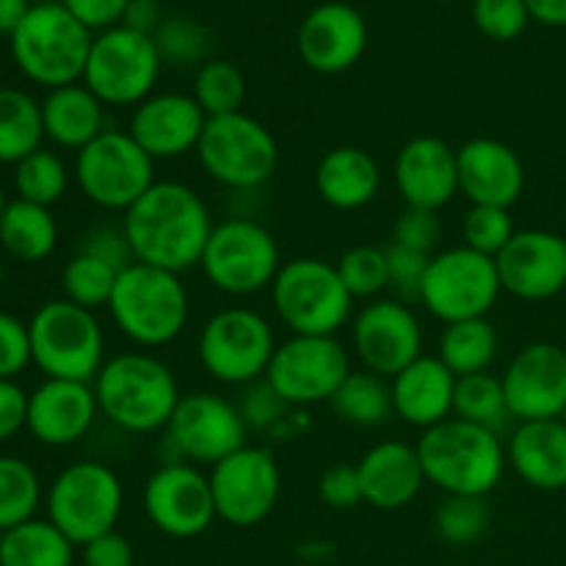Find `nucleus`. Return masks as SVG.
<instances>
[{"mask_svg": "<svg viewBox=\"0 0 566 566\" xmlns=\"http://www.w3.org/2000/svg\"><path fill=\"white\" fill-rule=\"evenodd\" d=\"M136 263L182 271L199 265L213 232V216L205 199L186 182L158 180L122 221Z\"/></svg>", "mask_w": 566, "mask_h": 566, "instance_id": "1", "label": "nucleus"}, {"mask_svg": "<svg viewBox=\"0 0 566 566\" xmlns=\"http://www.w3.org/2000/svg\"><path fill=\"white\" fill-rule=\"evenodd\" d=\"M92 387L99 412L127 434L164 431L182 398L169 365L147 352L105 359Z\"/></svg>", "mask_w": 566, "mask_h": 566, "instance_id": "2", "label": "nucleus"}, {"mask_svg": "<svg viewBox=\"0 0 566 566\" xmlns=\"http://www.w3.org/2000/svg\"><path fill=\"white\" fill-rule=\"evenodd\" d=\"M418 457L429 484L446 495L486 497L506 473V442L497 431L448 418L420 434Z\"/></svg>", "mask_w": 566, "mask_h": 566, "instance_id": "3", "label": "nucleus"}, {"mask_svg": "<svg viewBox=\"0 0 566 566\" xmlns=\"http://www.w3.org/2000/svg\"><path fill=\"white\" fill-rule=\"evenodd\" d=\"M108 313L116 329L138 348H164L186 329L191 302L180 274L133 263L116 280Z\"/></svg>", "mask_w": 566, "mask_h": 566, "instance_id": "4", "label": "nucleus"}, {"mask_svg": "<svg viewBox=\"0 0 566 566\" xmlns=\"http://www.w3.org/2000/svg\"><path fill=\"white\" fill-rule=\"evenodd\" d=\"M92 42V31L61 3L31 6L25 20L9 39L17 70L28 81L48 88L83 81Z\"/></svg>", "mask_w": 566, "mask_h": 566, "instance_id": "5", "label": "nucleus"}, {"mask_svg": "<svg viewBox=\"0 0 566 566\" xmlns=\"http://www.w3.org/2000/svg\"><path fill=\"white\" fill-rule=\"evenodd\" d=\"M28 332L33 365L48 379L94 381L105 365V335L97 315L70 298L44 302Z\"/></svg>", "mask_w": 566, "mask_h": 566, "instance_id": "6", "label": "nucleus"}, {"mask_svg": "<svg viewBox=\"0 0 566 566\" xmlns=\"http://www.w3.org/2000/svg\"><path fill=\"white\" fill-rule=\"evenodd\" d=\"M271 304L291 335H332L352 321L354 296L343 285L337 265L318 258H296L282 263Z\"/></svg>", "mask_w": 566, "mask_h": 566, "instance_id": "7", "label": "nucleus"}, {"mask_svg": "<svg viewBox=\"0 0 566 566\" xmlns=\"http://www.w3.org/2000/svg\"><path fill=\"white\" fill-rule=\"evenodd\" d=\"M197 158L205 175L232 191L265 186L280 166V144L274 133L254 116H210L199 138Z\"/></svg>", "mask_w": 566, "mask_h": 566, "instance_id": "8", "label": "nucleus"}, {"mask_svg": "<svg viewBox=\"0 0 566 566\" xmlns=\"http://www.w3.org/2000/svg\"><path fill=\"white\" fill-rule=\"evenodd\" d=\"M125 506V486L103 462H75L61 470L48 490V520L75 547L116 531Z\"/></svg>", "mask_w": 566, "mask_h": 566, "instance_id": "9", "label": "nucleus"}, {"mask_svg": "<svg viewBox=\"0 0 566 566\" xmlns=\"http://www.w3.org/2000/svg\"><path fill=\"white\" fill-rule=\"evenodd\" d=\"M202 274L227 296H254L274 285L282 269L276 238L252 219L219 221L205 243Z\"/></svg>", "mask_w": 566, "mask_h": 566, "instance_id": "10", "label": "nucleus"}, {"mask_svg": "<svg viewBox=\"0 0 566 566\" xmlns=\"http://www.w3.org/2000/svg\"><path fill=\"white\" fill-rule=\"evenodd\" d=\"M503 293L495 258L462 247L431 254L420 285L418 302L431 318L442 324H459L470 318H486Z\"/></svg>", "mask_w": 566, "mask_h": 566, "instance_id": "11", "label": "nucleus"}, {"mask_svg": "<svg viewBox=\"0 0 566 566\" xmlns=\"http://www.w3.org/2000/svg\"><path fill=\"white\" fill-rule=\"evenodd\" d=\"M160 66L164 61L153 36L116 25L94 36L81 83L103 105L136 108L155 94Z\"/></svg>", "mask_w": 566, "mask_h": 566, "instance_id": "12", "label": "nucleus"}, {"mask_svg": "<svg viewBox=\"0 0 566 566\" xmlns=\"http://www.w3.org/2000/svg\"><path fill=\"white\" fill-rule=\"evenodd\" d=\"M75 182L103 210L127 213L155 186V160L127 130H105L75 155Z\"/></svg>", "mask_w": 566, "mask_h": 566, "instance_id": "13", "label": "nucleus"}, {"mask_svg": "<svg viewBox=\"0 0 566 566\" xmlns=\"http://www.w3.org/2000/svg\"><path fill=\"white\" fill-rule=\"evenodd\" d=\"M274 352V329L249 307H227L210 315L197 343L199 363L221 385L247 387L263 379Z\"/></svg>", "mask_w": 566, "mask_h": 566, "instance_id": "14", "label": "nucleus"}, {"mask_svg": "<svg viewBox=\"0 0 566 566\" xmlns=\"http://www.w3.org/2000/svg\"><path fill=\"white\" fill-rule=\"evenodd\" d=\"M348 374L352 357L337 337L291 335L285 343H276L265 381L287 407H313L332 401Z\"/></svg>", "mask_w": 566, "mask_h": 566, "instance_id": "15", "label": "nucleus"}, {"mask_svg": "<svg viewBox=\"0 0 566 566\" xmlns=\"http://www.w3.org/2000/svg\"><path fill=\"white\" fill-rule=\"evenodd\" d=\"M166 446L175 451L171 462L219 464L230 453L247 446L249 426L238 403L227 401L219 392H188L180 398L169 426Z\"/></svg>", "mask_w": 566, "mask_h": 566, "instance_id": "16", "label": "nucleus"}, {"mask_svg": "<svg viewBox=\"0 0 566 566\" xmlns=\"http://www.w3.org/2000/svg\"><path fill=\"white\" fill-rule=\"evenodd\" d=\"M216 517L235 528L260 525L276 509L282 492V470L269 448L243 446L213 464L208 473Z\"/></svg>", "mask_w": 566, "mask_h": 566, "instance_id": "17", "label": "nucleus"}, {"mask_svg": "<svg viewBox=\"0 0 566 566\" xmlns=\"http://www.w3.org/2000/svg\"><path fill=\"white\" fill-rule=\"evenodd\" d=\"M142 506L149 523L171 539L202 536L216 520L210 479L191 462H164L147 479Z\"/></svg>", "mask_w": 566, "mask_h": 566, "instance_id": "18", "label": "nucleus"}, {"mask_svg": "<svg viewBox=\"0 0 566 566\" xmlns=\"http://www.w3.org/2000/svg\"><path fill=\"white\" fill-rule=\"evenodd\" d=\"M352 346L365 370L392 379L423 354V326L398 298H374L354 315Z\"/></svg>", "mask_w": 566, "mask_h": 566, "instance_id": "19", "label": "nucleus"}, {"mask_svg": "<svg viewBox=\"0 0 566 566\" xmlns=\"http://www.w3.org/2000/svg\"><path fill=\"white\" fill-rule=\"evenodd\" d=\"M501 379L517 423L558 420L566 412V352L556 343L523 346Z\"/></svg>", "mask_w": 566, "mask_h": 566, "instance_id": "20", "label": "nucleus"}, {"mask_svg": "<svg viewBox=\"0 0 566 566\" xmlns=\"http://www.w3.org/2000/svg\"><path fill=\"white\" fill-rule=\"evenodd\" d=\"M296 50L307 70L318 75H340L368 50V22L352 3H321L307 11L298 25Z\"/></svg>", "mask_w": 566, "mask_h": 566, "instance_id": "21", "label": "nucleus"}, {"mask_svg": "<svg viewBox=\"0 0 566 566\" xmlns=\"http://www.w3.org/2000/svg\"><path fill=\"white\" fill-rule=\"evenodd\" d=\"M495 265L503 291L523 302H547L566 287V238L547 230H517Z\"/></svg>", "mask_w": 566, "mask_h": 566, "instance_id": "22", "label": "nucleus"}, {"mask_svg": "<svg viewBox=\"0 0 566 566\" xmlns=\"http://www.w3.org/2000/svg\"><path fill=\"white\" fill-rule=\"evenodd\" d=\"M208 114L191 94L160 92L133 108L127 133L153 160L182 158L197 153Z\"/></svg>", "mask_w": 566, "mask_h": 566, "instance_id": "23", "label": "nucleus"}, {"mask_svg": "<svg viewBox=\"0 0 566 566\" xmlns=\"http://www.w3.org/2000/svg\"><path fill=\"white\" fill-rule=\"evenodd\" d=\"M392 177L407 208H426L440 213L459 193L457 149L440 136L409 138L396 155Z\"/></svg>", "mask_w": 566, "mask_h": 566, "instance_id": "24", "label": "nucleus"}, {"mask_svg": "<svg viewBox=\"0 0 566 566\" xmlns=\"http://www.w3.org/2000/svg\"><path fill=\"white\" fill-rule=\"evenodd\" d=\"M97 396L92 381L44 379L28 396V426L33 440L48 448L75 446L97 420Z\"/></svg>", "mask_w": 566, "mask_h": 566, "instance_id": "25", "label": "nucleus"}, {"mask_svg": "<svg viewBox=\"0 0 566 566\" xmlns=\"http://www.w3.org/2000/svg\"><path fill=\"white\" fill-rule=\"evenodd\" d=\"M459 193L470 205L509 208L523 197L525 166L520 155L497 138H470L457 149Z\"/></svg>", "mask_w": 566, "mask_h": 566, "instance_id": "26", "label": "nucleus"}, {"mask_svg": "<svg viewBox=\"0 0 566 566\" xmlns=\"http://www.w3.org/2000/svg\"><path fill=\"white\" fill-rule=\"evenodd\" d=\"M357 473L365 503L381 512L409 506L420 495L423 484H429L418 448L403 440L376 442L357 462Z\"/></svg>", "mask_w": 566, "mask_h": 566, "instance_id": "27", "label": "nucleus"}, {"mask_svg": "<svg viewBox=\"0 0 566 566\" xmlns=\"http://www.w3.org/2000/svg\"><path fill=\"white\" fill-rule=\"evenodd\" d=\"M392 412L412 429H431L453 418V390L457 376L446 368L440 357L420 354L401 374L390 379Z\"/></svg>", "mask_w": 566, "mask_h": 566, "instance_id": "28", "label": "nucleus"}, {"mask_svg": "<svg viewBox=\"0 0 566 566\" xmlns=\"http://www.w3.org/2000/svg\"><path fill=\"white\" fill-rule=\"evenodd\" d=\"M506 459L514 473L542 492L566 490V426L564 420L517 423L506 442Z\"/></svg>", "mask_w": 566, "mask_h": 566, "instance_id": "29", "label": "nucleus"}, {"mask_svg": "<svg viewBox=\"0 0 566 566\" xmlns=\"http://www.w3.org/2000/svg\"><path fill=\"white\" fill-rule=\"evenodd\" d=\"M381 169L363 147H335L315 166V191L335 210H363L379 197Z\"/></svg>", "mask_w": 566, "mask_h": 566, "instance_id": "30", "label": "nucleus"}, {"mask_svg": "<svg viewBox=\"0 0 566 566\" xmlns=\"http://www.w3.org/2000/svg\"><path fill=\"white\" fill-rule=\"evenodd\" d=\"M44 138L55 147L81 153L99 133H105V105L83 83L50 88L42 103Z\"/></svg>", "mask_w": 566, "mask_h": 566, "instance_id": "31", "label": "nucleus"}, {"mask_svg": "<svg viewBox=\"0 0 566 566\" xmlns=\"http://www.w3.org/2000/svg\"><path fill=\"white\" fill-rule=\"evenodd\" d=\"M59 247V224L50 208L11 199L0 216V249L17 263H42Z\"/></svg>", "mask_w": 566, "mask_h": 566, "instance_id": "32", "label": "nucleus"}, {"mask_svg": "<svg viewBox=\"0 0 566 566\" xmlns=\"http://www.w3.org/2000/svg\"><path fill=\"white\" fill-rule=\"evenodd\" d=\"M75 545L50 520H28L0 534V566H72Z\"/></svg>", "mask_w": 566, "mask_h": 566, "instance_id": "33", "label": "nucleus"}, {"mask_svg": "<svg viewBox=\"0 0 566 566\" xmlns=\"http://www.w3.org/2000/svg\"><path fill=\"white\" fill-rule=\"evenodd\" d=\"M42 103L22 88L0 86V164H20L42 149Z\"/></svg>", "mask_w": 566, "mask_h": 566, "instance_id": "34", "label": "nucleus"}, {"mask_svg": "<svg viewBox=\"0 0 566 566\" xmlns=\"http://www.w3.org/2000/svg\"><path fill=\"white\" fill-rule=\"evenodd\" d=\"M437 357L453 376L486 374L497 357V332L490 318H470L448 324L440 335Z\"/></svg>", "mask_w": 566, "mask_h": 566, "instance_id": "35", "label": "nucleus"}, {"mask_svg": "<svg viewBox=\"0 0 566 566\" xmlns=\"http://www.w3.org/2000/svg\"><path fill=\"white\" fill-rule=\"evenodd\" d=\"M332 409L346 423L359 429H374L392 418V390L390 379L370 370H352L332 396Z\"/></svg>", "mask_w": 566, "mask_h": 566, "instance_id": "36", "label": "nucleus"}, {"mask_svg": "<svg viewBox=\"0 0 566 566\" xmlns=\"http://www.w3.org/2000/svg\"><path fill=\"white\" fill-rule=\"evenodd\" d=\"M453 418H462L468 423L484 426V429L501 434L503 426L512 420L501 376L490 374V370L459 376L457 390H453Z\"/></svg>", "mask_w": 566, "mask_h": 566, "instance_id": "37", "label": "nucleus"}, {"mask_svg": "<svg viewBox=\"0 0 566 566\" xmlns=\"http://www.w3.org/2000/svg\"><path fill=\"white\" fill-rule=\"evenodd\" d=\"M42 503V481L20 457H0V534L28 523Z\"/></svg>", "mask_w": 566, "mask_h": 566, "instance_id": "38", "label": "nucleus"}, {"mask_svg": "<svg viewBox=\"0 0 566 566\" xmlns=\"http://www.w3.org/2000/svg\"><path fill=\"white\" fill-rule=\"evenodd\" d=\"M191 97L208 114V119L210 116L238 114L243 99H247V77L232 61H205L193 77Z\"/></svg>", "mask_w": 566, "mask_h": 566, "instance_id": "39", "label": "nucleus"}, {"mask_svg": "<svg viewBox=\"0 0 566 566\" xmlns=\"http://www.w3.org/2000/svg\"><path fill=\"white\" fill-rule=\"evenodd\" d=\"M70 188V169L50 149H36L14 166L17 199L53 208Z\"/></svg>", "mask_w": 566, "mask_h": 566, "instance_id": "40", "label": "nucleus"}, {"mask_svg": "<svg viewBox=\"0 0 566 566\" xmlns=\"http://www.w3.org/2000/svg\"><path fill=\"white\" fill-rule=\"evenodd\" d=\"M119 274L122 271H116L114 265L103 263L86 252H77L75 258H70V263L64 265V274H61L64 298L86 310L108 307Z\"/></svg>", "mask_w": 566, "mask_h": 566, "instance_id": "41", "label": "nucleus"}, {"mask_svg": "<svg viewBox=\"0 0 566 566\" xmlns=\"http://www.w3.org/2000/svg\"><path fill=\"white\" fill-rule=\"evenodd\" d=\"M490 503L475 495H446L434 514L437 536L453 547L475 545L490 531Z\"/></svg>", "mask_w": 566, "mask_h": 566, "instance_id": "42", "label": "nucleus"}, {"mask_svg": "<svg viewBox=\"0 0 566 566\" xmlns=\"http://www.w3.org/2000/svg\"><path fill=\"white\" fill-rule=\"evenodd\" d=\"M337 274L354 298H379L390 287V269H387V249L354 247L337 260Z\"/></svg>", "mask_w": 566, "mask_h": 566, "instance_id": "43", "label": "nucleus"}, {"mask_svg": "<svg viewBox=\"0 0 566 566\" xmlns=\"http://www.w3.org/2000/svg\"><path fill=\"white\" fill-rule=\"evenodd\" d=\"M517 227H514L512 210L509 208H492V205H470L462 221V238L464 247L473 252L486 254V258H497L509 241L514 238Z\"/></svg>", "mask_w": 566, "mask_h": 566, "instance_id": "44", "label": "nucleus"}, {"mask_svg": "<svg viewBox=\"0 0 566 566\" xmlns=\"http://www.w3.org/2000/svg\"><path fill=\"white\" fill-rule=\"evenodd\" d=\"M155 48H158L160 61L177 66L199 64L210 50V33L202 22L188 20V17H171L155 31Z\"/></svg>", "mask_w": 566, "mask_h": 566, "instance_id": "45", "label": "nucleus"}, {"mask_svg": "<svg viewBox=\"0 0 566 566\" xmlns=\"http://www.w3.org/2000/svg\"><path fill=\"white\" fill-rule=\"evenodd\" d=\"M473 22L486 39L512 42L523 36L531 14L525 0H473Z\"/></svg>", "mask_w": 566, "mask_h": 566, "instance_id": "46", "label": "nucleus"}, {"mask_svg": "<svg viewBox=\"0 0 566 566\" xmlns=\"http://www.w3.org/2000/svg\"><path fill=\"white\" fill-rule=\"evenodd\" d=\"M442 241V219L437 210L426 208H403V213L392 227V243L403 249H412L420 254H434Z\"/></svg>", "mask_w": 566, "mask_h": 566, "instance_id": "47", "label": "nucleus"}, {"mask_svg": "<svg viewBox=\"0 0 566 566\" xmlns=\"http://www.w3.org/2000/svg\"><path fill=\"white\" fill-rule=\"evenodd\" d=\"M33 363L28 324L9 313H0V379H14Z\"/></svg>", "mask_w": 566, "mask_h": 566, "instance_id": "48", "label": "nucleus"}, {"mask_svg": "<svg viewBox=\"0 0 566 566\" xmlns=\"http://www.w3.org/2000/svg\"><path fill=\"white\" fill-rule=\"evenodd\" d=\"M238 409H241V415H243V420H247L249 429L263 431V429H271V426H276L282 418H285L287 403L282 401L280 392H276L263 376V379L247 385V392H243Z\"/></svg>", "mask_w": 566, "mask_h": 566, "instance_id": "49", "label": "nucleus"}, {"mask_svg": "<svg viewBox=\"0 0 566 566\" xmlns=\"http://www.w3.org/2000/svg\"><path fill=\"white\" fill-rule=\"evenodd\" d=\"M429 254L412 252L390 243L387 247V269H390V287L401 298H418L423 285L426 269H429Z\"/></svg>", "mask_w": 566, "mask_h": 566, "instance_id": "50", "label": "nucleus"}, {"mask_svg": "<svg viewBox=\"0 0 566 566\" xmlns=\"http://www.w3.org/2000/svg\"><path fill=\"white\" fill-rule=\"evenodd\" d=\"M318 497L324 506L337 509V512L365 503L357 464H335V468L324 470V475L318 479Z\"/></svg>", "mask_w": 566, "mask_h": 566, "instance_id": "51", "label": "nucleus"}, {"mask_svg": "<svg viewBox=\"0 0 566 566\" xmlns=\"http://www.w3.org/2000/svg\"><path fill=\"white\" fill-rule=\"evenodd\" d=\"M81 252L114 265L116 271H125L127 265L136 263L125 227H94V230L83 238Z\"/></svg>", "mask_w": 566, "mask_h": 566, "instance_id": "52", "label": "nucleus"}, {"mask_svg": "<svg viewBox=\"0 0 566 566\" xmlns=\"http://www.w3.org/2000/svg\"><path fill=\"white\" fill-rule=\"evenodd\" d=\"M130 0H61L66 11L88 31H108L122 25V17Z\"/></svg>", "mask_w": 566, "mask_h": 566, "instance_id": "53", "label": "nucleus"}, {"mask_svg": "<svg viewBox=\"0 0 566 566\" xmlns=\"http://www.w3.org/2000/svg\"><path fill=\"white\" fill-rule=\"evenodd\" d=\"M28 426V392L14 379H0V442Z\"/></svg>", "mask_w": 566, "mask_h": 566, "instance_id": "54", "label": "nucleus"}, {"mask_svg": "<svg viewBox=\"0 0 566 566\" xmlns=\"http://www.w3.org/2000/svg\"><path fill=\"white\" fill-rule=\"evenodd\" d=\"M83 566H133V545L119 531H108L83 545Z\"/></svg>", "mask_w": 566, "mask_h": 566, "instance_id": "55", "label": "nucleus"}, {"mask_svg": "<svg viewBox=\"0 0 566 566\" xmlns=\"http://www.w3.org/2000/svg\"><path fill=\"white\" fill-rule=\"evenodd\" d=\"M122 25L130 31L144 33V36H155L160 25H164V11H160L158 0H130L122 17Z\"/></svg>", "mask_w": 566, "mask_h": 566, "instance_id": "56", "label": "nucleus"}, {"mask_svg": "<svg viewBox=\"0 0 566 566\" xmlns=\"http://www.w3.org/2000/svg\"><path fill=\"white\" fill-rule=\"evenodd\" d=\"M531 20L551 28H566V0H525Z\"/></svg>", "mask_w": 566, "mask_h": 566, "instance_id": "57", "label": "nucleus"}, {"mask_svg": "<svg viewBox=\"0 0 566 566\" xmlns=\"http://www.w3.org/2000/svg\"><path fill=\"white\" fill-rule=\"evenodd\" d=\"M31 11L28 0H0V36H9L20 28L25 14Z\"/></svg>", "mask_w": 566, "mask_h": 566, "instance_id": "58", "label": "nucleus"}, {"mask_svg": "<svg viewBox=\"0 0 566 566\" xmlns=\"http://www.w3.org/2000/svg\"><path fill=\"white\" fill-rule=\"evenodd\" d=\"M6 205H9V199H6V191H3V186H0V216H3Z\"/></svg>", "mask_w": 566, "mask_h": 566, "instance_id": "59", "label": "nucleus"}, {"mask_svg": "<svg viewBox=\"0 0 566 566\" xmlns=\"http://www.w3.org/2000/svg\"><path fill=\"white\" fill-rule=\"evenodd\" d=\"M0 285H3V254H0Z\"/></svg>", "mask_w": 566, "mask_h": 566, "instance_id": "60", "label": "nucleus"}, {"mask_svg": "<svg viewBox=\"0 0 566 566\" xmlns=\"http://www.w3.org/2000/svg\"><path fill=\"white\" fill-rule=\"evenodd\" d=\"M437 3H451V0H437Z\"/></svg>", "mask_w": 566, "mask_h": 566, "instance_id": "61", "label": "nucleus"}, {"mask_svg": "<svg viewBox=\"0 0 566 566\" xmlns=\"http://www.w3.org/2000/svg\"><path fill=\"white\" fill-rule=\"evenodd\" d=\"M562 420H564V426H566V412H564V415H562Z\"/></svg>", "mask_w": 566, "mask_h": 566, "instance_id": "62", "label": "nucleus"}]
</instances>
